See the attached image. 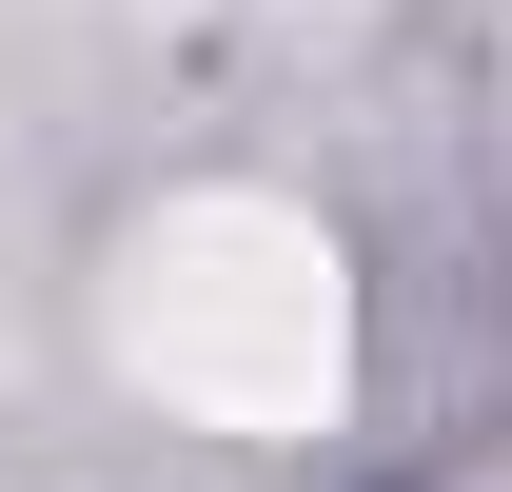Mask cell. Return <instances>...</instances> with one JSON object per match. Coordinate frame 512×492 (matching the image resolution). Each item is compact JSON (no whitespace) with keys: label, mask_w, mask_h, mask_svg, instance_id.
<instances>
[{"label":"cell","mask_w":512,"mask_h":492,"mask_svg":"<svg viewBox=\"0 0 512 492\" xmlns=\"http://www.w3.org/2000/svg\"><path fill=\"white\" fill-rule=\"evenodd\" d=\"M119 355L158 374L197 433H316L335 374H355V276H335V237L276 217V197H178V217L119 256Z\"/></svg>","instance_id":"6da1fadb"}]
</instances>
